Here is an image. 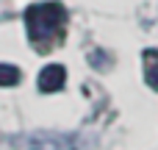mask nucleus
<instances>
[{
    "instance_id": "1",
    "label": "nucleus",
    "mask_w": 158,
    "mask_h": 150,
    "mask_svg": "<svg viewBox=\"0 0 158 150\" xmlns=\"http://www.w3.org/2000/svg\"><path fill=\"white\" fill-rule=\"evenodd\" d=\"M64 19H67V8L61 3H36L25 11L28 36L33 42H47L53 33L61 31Z\"/></svg>"
},
{
    "instance_id": "2",
    "label": "nucleus",
    "mask_w": 158,
    "mask_h": 150,
    "mask_svg": "<svg viewBox=\"0 0 158 150\" xmlns=\"http://www.w3.org/2000/svg\"><path fill=\"white\" fill-rule=\"evenodd\" d=\"M64 81H67V70L61 64H50L39 72V89L42 92H56L64 86Z\"/></svg>"
},
{
    "instance_id": "3",
    "label": "nucleus",
    "mask_w": 158,
    "mask_h": 150,
    "mask_svg": "<svg viewBox=\"0 0 158 150\" xmlns=\"http://www.w3.org/2000/svg\"><path fill=\"white\" fill-rule=\"evenodd\" d=\"M144 61H147L144 78H147V84H150V86H153V89L158 92V53L147 50V53H144Z\"/></svg>"
},
{
    "instance_id": "4",
    "label": "nucleus",
    "mask_w": 158,
    "mask_h": 150,
    "mask_svg": "<svg viewBox=\"0 0 158 150\" xmlns=\"http://www.w3.org/2000/svg\"><path fill=\"white\" fill-rule=\"evenodd\" d=\"M19 81V70L11 64H0V86H14Z\"/></svg>"
}]
</instances>
